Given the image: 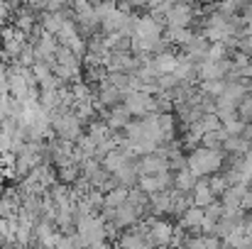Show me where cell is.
Instances as JSON below:
<instances>
[{
  "label": "cell",
  "instance_id": "8992f818",
  "mask_svg": "<svg viewBox=\"0 0 252 249\" xmlns=\"http://www.w3.org/2000/svg\"><path fill=\"white\" fill-rule=\"evenodd\" d=\"M57 178H59V183H64V186H76L79 183V178H81V166L79 164H69V166H62V168H57Z\"/></svg>",
  "mask_w": 252,
  "mask_h": 249
},
{
  "label": "cell",
  "instance_id": "7a4b0ae2",
  "mask_svg": "<svg viewBox=\"0 0 252 249\" xmlns=\"http://www.w3.org/2000/svg\"><path fill=\"white\" fill-rule=\"evenodd\" d=\"M137 171H140V178L142 176H159V173H167L169 171V159L164 154H147V157H140L137 159Z\"/></svg>",
  "mask_w": 252,
  "mask_h": 249
},
{
  "label": "cell",
  "instance_id": "6da1fadb",
  "mask_svg": "<svg viewBox=\"0 0 252 249\" xmlns=\"http://www.w3.org/2000/svg\"><path fill=\"white\" fill-rule=\"evenodd\" d=\"M225 152H216V149H206V147H198L189 154V171L196 176V178H208V176H216L220 173L223 162H225Z\"/></svg>",
  "mask_w": 252,
  "mask_h": 249
},
{
  "label": "cell",
  "instance_id": "52a82bcc",
  "mask_svg": "<svg viewBox=\"0 0 252 249\" xmlns=\"http://www.w3.org/2000/svg\"><path fill=\"white\" fill-rule=\"evenodd\" d=\"M127 198H130V191L118 186V188H113L110 193H105V208L118 210L120 205H125V203H127Z\"/></svg>",
  "mask_w": 252,
  "mask_h": 249
},
{
  "label": "cell",
  "instance_id": "3957f363",
  "mask_svg": "<svg viewBox=\"0 0 252 249\" xmlns=\"http://www.w3.org/2000/svg\"><path fill=\"white\" fill-rule=\"evenodd\" d=\"M196 20V7L189 2H176L167 12V27H189Z\"/></svg>",
  "mask_w": 252,
  "mask_h": 249
},
{
  "label": "cell",
  "instance_id": "277c9868",
  "mask_svg": "<svg viewBox=\"0 0 252 249\" xmlns=\"http://www.w3.org/2000/svg\"><path fill=\"white\" fill-rule=\"evenodd\" d=\"M191 198H193V205H196V208H201V210H206L208 205H213V203L218 200V198L213 195L211 186H208V178H201V181H198V186L193 188Z\"/></svg>",
  "mask_w": 252,
  "mask_h": 249
},
{
  "label": "cell",
  "instance_id": "5b68a950",
  "mask_svg": "<svg viewBox=\"0 0 252 249\" xmlns=\"http://www.w3.org/2000/svg\"><path fill=\"white\" fill-rule=\"evenodd\" d=\"M198 181H201V178H196L189 168L174 173V188H176L179 193H193V188L198 186Z\"/></svg>",
  "mask_w": 252,
  "mask_h": 249
}]
</instances>
